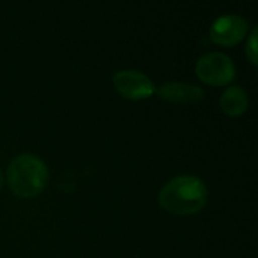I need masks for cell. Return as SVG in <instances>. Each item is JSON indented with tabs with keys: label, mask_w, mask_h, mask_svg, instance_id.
I'll list each match as a JSON object with an SVG mask.
<instances>
[{
	"label": "cell",
	"mask_w": 258,
	"mask_h": 258,
	"mask_svg": "<svg viewBox=\"0 0 258 258\" xmlns=\"http://www.w3.org/2000/svg\"><path fill=\"white\" fill-rule=\"evenodd\" d=\"M246 54L249 62L258 67V27L252 30L248 39H247Z\"/></svg>",
	"instance_id": "8"
},
{
	"label": "cell",
	"mask_w": 258,
	"mask_h": 258,
	"mask_svg": "<svg viewBox=\"0 0 258 258\" xmlns=\"http://www.w3.org/2000/svg\"><path fill=\"white\" fill-rule=\"evenodd\" d=\"M248 96L246 91L239 86L228 87L221 96L219 105L222 111L229 117H238L242 116L248 108Z\"/></svg>",
	"instance_id": "7"
},
{
	"label": "cell",
	"mask_w": 258,
	"mask_h": 258,
	"mask_svg": "<svg viewBox=\"0 0 258 258\" xmlns=\"http://www.w3.org/2000/svg\"><path fill=\"white\" fill-rule=\"evenodd\" d=\"M208 190L203 180L193 175L171 179L163 186L158 197L164 211L176 216H191L206 207Z\"/></svg>",
	"instance_id": "1"
},
{
	"label": "cell",
	"mask_w": 258,
	"mask_h": 258,
	"mask_svg": "<svg viewBox=\"0 0 258 258\" xmlns=\"http://www.w3.org/2000/svg\"><path fill=\"white\" fill-rule=\"evenodd\" d=\"M112 83L123 98L131 101L146 100L156 91L153 81L135 70L118 71L112 76Z\"/></svg>",
	"instance_id": "4"
},
{
	"label": "cell",
	"mask_w": 258,
	"mask_h": 258,
	"mask_svg": "<svg viewBox=\"0 0 258 258\" xmlns=\"http://www.w3.org/2000/svg\"><path fill=\"white\" fill-rule=\"evenodd\" d=\"M249 24L238 15H223L217 18L211 27V40L221 47L231 48L239 44L247 35Z\"/></svg>",
	"instance_id": "5"
},
{
	"label": "cell",
	"mask_w": 258,
	"mask_h": 258,
	"mask_svg": "<svg viewBox=\"0 0 258 258\" xmlns=\"http://www.w3.org/2000/svg\"><path fill=\"white\" fill-rule=\"evenodd\" d=\"M159 97L171 103H196L204 98L203 88L183 82H166L158 90Z\"/></svg>",
	"instance_id": "6"
},
{
	"label": "cell",
	"mask_w": 258,
	"mask_h": 258,
	"mask_svg": "<svg viewBox=\"0 0 258 258\" xmlns=\"http://www.w3.org/2000/svg\"><path fill=\"white\" fill-rule=\"evenodd\" d=\"M3 183H4V178H3V173H2V170H0V189H2Z\"/></svg>",
	"instance_id": "9"
},
{
	"label": "cell",
	"mask_w": 258,
	"mask_h": 258,
	"mask_svg": "<svg viewBox=\"0 0 258 258\" xmlns=\"http://www.w3.org/2000/svg\"><path fill=\"white\" fill-rule=\"evenodd\" d=\"M49 171L44 161L32 154H22L10 161L7 170L8 186L23 199L35 198L44 191Z\"/></svg>",
	"instance_id": "2"
},
{
	"label": "cell",
	"mask_w": 258,
	"mask_h": 258,
	"mask_svg": "<svg viewBox=\"0 0 258 258\" xmlns=\"http://www.w3.org/2000/svg\"><path fill=\"white\" fill-rule=\"evenodd\" d=\"M197 77L209 86L219 87L233 81L236 67L231 58L224 53H207L198 59L196 64Z\"/></svg>",
	"instance_id": "3"
}]
</instances>
